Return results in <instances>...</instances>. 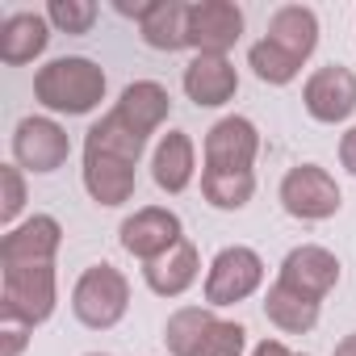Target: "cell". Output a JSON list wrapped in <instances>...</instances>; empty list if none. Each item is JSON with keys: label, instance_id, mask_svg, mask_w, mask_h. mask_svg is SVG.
Masks as SVG:
<instances>
[{"label": "cell", "instance_id": "obj_1", "mask_svg": "<svg viewBox=\"0 0 356 356\" xmlns=\"http://www.w3.org/2000/svg\"><path fill=\"white\" fill-rule=\"evenodd\" d=\"M105 88H109L105 67L88 55H59L34 72V101L47 113H63V118H84L101 109Z\"/></svg>", "mask_w": 356, "mask_h": 356}, {"label": "cell", "instance_id": "obj_2", "mask_svg": "<svg viewBox=\"0 0 356 356\" xmlns=\"http://www.w3.org/2000/svg\"><path fill=\"white\" fill-rule=\"evenodd\" d=\"M163 343L172 356H243L248 327L218 318L210 306H181L163 323Z\"/></svg>", "mask_w": 356, "mask_h": 356}, {"label": "cell", "instance_id": "obj_3", "mask_svg": "<svg viewBox=\"0 0 356 356\" xmlns=\"http://www.w3.org/2000/svg\"><path fill=\"white\" fill-rule=\"evenodd\" d=\"M59 306L55 264H9L0 268V318L42 327Z\"/></svg>", "mask_w": 356, "mask_h": 356}, {"label": "cell", "instance_id": "obj_4", "mask_svg": "<svg viewBox=\"0 0 356 356\" xmlns=\"http://www.w3.org/2000/svg\"><path fill=\"white\" fill-rule=\"evenodd\" d=\"M130 310V281L122 268H113L109 260L101 264H88L76 285H72V314L92 327V331H109L126 318Z\"/></svg>", "mask_w": 356, "mask_h": 356}, {"label": "cell", "instance_id": "obj_5", "mask_svg": "<svg viewBox=\"0 0 356 356\" xmlns=\"http://www.w3.org/2000/svg\"><path fill=\"white\" fill-rule=\"evenodd\" d=\"M260 285H264V260H260V252L235 243V248H222V252L210 260L202 298H206L210 310H222V306L248 302Z\"/></svg>", "mask_w": 356, "mask_h": 356}, {"label": "cell", "instance_id": "obj_6", "mask_svg": "<svg viewBox=\"0 0 356 356\" xmlns=\"http://www.w3.org/2000/svg\"><path fill=\"white\" fill-rule=\"evenodd\" d=\"M281 206L289 218H302V222H323V218H335L339 206H343V193L335 185V176L318 163H293L285 176H281V189H277Z\"/></svg>", "mask_w": 356, "mask_h": 356}, {"label": "cell", "instance_id": "obj_7", "mask_svg": "<svg viewBox=\"0 0 356 356\" xmlns=\"http://www.w3.org/2000/svg\"><path fill=\"white\" fill-rule=\"evenodd\" d=\"M67 155H72V138L55 118L30 113V118L17 122V130H13V163L22 172L51 176V172H59L67 163Z\"/></svg>", "mask_w": 356, "mask_h": 356}, {"label": "cell", "instance_id": "obj_8", "mask_svg": "<svg viewBox=\"0 0 356 356\" xmlns=\"http://www.w3.org/2000/svg\"><path fill=\"white\" fill-rule=\"evenodd\" d=\"M256 155H260V130L252 118L227 113L206 130V143H202L206 172H252Z\"/></svg>", "mask_w": 356, "mask_h": 356}, {"label": "cell", "instance_id": "obj_9", "mask_svg": "<svg viewBox=\"0 0 356 356\" xmlns=\"http://www.w3.org/2000/svg\"><path fill=\"white\" fill-rule=\"evenodd\" d=\"M302 105L314 122L323 126H339L356 113V72L343 63H327L314 67L302 84Z\"/></svg>", "mask_w": 356, "mask_h": 356}, {"label": "cell", "instance_id": "obj_10", "mask_svg": "<svg viewBox=\"0 0 356 356\" xmlns=\"http://www.w3.org/2000/svg\"><path fill=\"white\" fill-rule=\"evenodd\" d=\"M118 239H122V248L134 260L151 264V260H159L163 252H172L176 243L185 239V227H181V218H176L168 206H143V210H134L122 222Z\"/></svg>", "mask_w": 356, "mask_h": 356}, {"label": "cell", "instance_id": "obj_11", "mask_svg": "<svg viewBox=\"0 0 356 356\" xmlns=\"http://www.w3.org/2000/svg\"><path fill=\"white\" fill-rule=\"evenodd\" d=\"M243 38V9L231 0H193L189 5V47L197 55H227Z\"/></svg>", "mask_w": 356, "mask_h": 356}, {"label": "cell", "instance_id": "obj_12", "mask_svg": "<svg viewBox=\"0 0 356 356\" xmlns=\"http://www.w3.org/2000/svg\"><path fill=\"white\" fill-rule=\"evenodd\" d=\"M277 281L323 306V298L339 285V260H335V252H327V248H318V243H298V248L281 260Z\"/></svg>", "mask_w": 356, "mask_h": 356}, {"label": "cell", "instance_id": "obj_13", "mask_svg": "<svg viewBox=\"0 0 356 356\" xmlns=\"http://www.w3.org/2000/svg\"><path fill=\"white\" fill-rule=\"evenodd\" d=\"M63 248V227L51 214H34L26 222H17L13 231H5L0 239V268L9 264H55Z\"/></svg>", "mask_w": 356, "mask_h": 356}, {"label": "cell", "instance_id": "obj_14", "mask_svg": "<svg viewBox=\"0 0 356 356\" xmlns=\"http://www.w3.org/2000/svg\"><path fill=\"white\" fill-rule=\"evenodd\" d=\"M181 88L197 109H222L239 92V72L227 55H193L181 76Z\"/></svg>", "mask_w": 356, "mask_h": 356}, {"label": "cell", "instance_id": "obj_15", "mask_svg": "<svg viewBox=\"0 0 356 356\" xmlns=\"http://www.w3.org/2000/svg\"><path fill=\"white\" fill-rule=\"evenodd\" d=\"M134 185H138V163L84 151V189L97 206H105V210L126 206L134 197Z\"/></svg>", "mask_w": 356, "mask_h": 356}, {"label": "cell", "instance_id": "obj_16", "mask_svg": "<svg viewBox=\"0 0 356 356\" xmlns=\"http://www.w3.org/2000/svg\"><path fill=\"white\" fill-rule=\"evenodd\" d=\"M197 176V147L185 130H168L159 134L155 151H151V181L163 193H185Z\"/></svg>", "mask_w": 356, "mask_h": 356}, {"label": "cell", "instance_id": "obj_17", "mask_svg": "<svg viewBox=\"0 0 356 356\" xmlns=\"http://www.w3.org/2000/svg\"><path fill=\"white\" fill-rule=\"evenodd\" d=\"M197 277H202V256H197L193 239H181L159 260L143 264V281H147V289L155 298H181V293H189L197 285Z\"/></svg>", "mask_w": 356, "mask_h": 356}, {"label": "cell", "instance_id": "obj_18", "mask_svg": "<svg viewBox=\"0 0 356 356\" xmlns=\"http://www.w3.org/2000/svg\"><path fill=\"white\" fill-rule=\"evenodd\" d=\"M113 113H118L134 134L151 138V134L168 122V113H172V97H168V88H163L159 80H134V84L122 88Z\"/></svg>", "mask_w": 356, "mask_h": 356}, {"label": "cell", "instance_id": "obj_19", "mask_svg": "<svg viewBox=\"0 0 356 356\" xmlns=\"http://www.w3.org/2000/svg\"><path fill=\"white\" fill-rule=\"evenodd\" d=\"M51 47V22L47 13H9L0 22V59L9 67H22V63H34L42 51Z\"/></svg>", "mask_w": 356, "mask_h": 356}, {"label": "cell", "instance_id": "obj_20", "mask_svg": "<svg viewBox=\"0 0 356 356\" xmlns=\"http://www.w3.org/2000/svg\"><path fill=\"white\" fill-rule=\"evenodd\" d=\"M273 47H281L289 59H298V63H306L310 55H314V47H318V17H314V9H306V5H281L273 17H268V34H264Z\"/></svg>", "mask_w": 356, "mask_h": 356}, {"label": "cell", "instance_id": "obj_21", "mask_svg": "<svg viewBox=\"0 0 356 356\" xmlns=\"http://www.w3.org/2000/svg\"><path fill=\"white\" fill-rule=\"evenodd\" d=\"M138 34L151 51H185L189 47V5L185 0H151L147 17L138 22Z\"/></svg>", "mask_w": 356, "mask_h": 356}, {"label": "cell", "instance_id": "obj_22", "mask_svg": "<svg viewBox=\"0 0 356 356\" xmlns=\"http://www.w3.org/2000/svg\"><path fill=\"white\" fill-rule=\"evenodd\" d=\"M264 318H268L277 331H285V335H306V331L318 327V302H310V298H302L298 289L273 281V285L264 289Z\"/></svg>", "mask_w": 356, "mask_h": 356}, {"label": "cell", "instance_id": "obj_23", "mask_svg": "<svg viewBox=\"0 0 356 356\" xmlns=\"http://www.w3.org/2000/svg\"><path fill=\"white\" fill-rule=\"evenodd\" d=\"M84 151H97V155H113V159H126V163H138L143 159V151H147V138L143 134H134L113 109L101 118V122H92L88 126V134H84Z\"/></svg>", "mask_w": 356, "mask_h": 356}, {"label": "cell", "instance_id": "obj_24", "mask_svg": "<svg viewBox=\"0 0 356 356\" xmlns=\"http://www.w3.org/2000/svg\"><path fill=\"white\" fill-rule=\"evenodd\" d=\"M256 193V172H206L202 168V197L214 210H243Z\"/></svg>", "mask_w": 356, "mask_h": 356}, {"label": "cell", "instance_id": "obj_25", "mask_svg": "<svg viewBox=\"0 0 356 356\" xmlns=\"http://www.w3.org/2000/svg\"><path fill=\"white\" fill-rule=\"evenodd\" d=\"M248 67L256 72V80L260 84H273V88H281V84H293L298 80V72H302V63L298 59H289L281 47H273L268 38H260L252 51H248Z\"/></svg>", "mask_w": 356, "mask_h": 356}, {"label": "cell", "instance_id": "obj_26", "mask_svg": "<svg viewBox=\"0 0 356 356\" xmlns=\"http://www.w3.org/2000/svg\"><path fill=\"white\" fill-rule=\"evenodd\" d=\"M47 22L59 34H88L97 22V5L92 0H51L47 5Z\"/></svg>", "mask_w": 356, "mask_h": 356}, {"label": "cell", "instance_id": "obj_27", "mask_svg": "<svg viewBox=\"0 0 356 356\" xmlns=\"http://www.w3.org/2000/svg\"><path fill=\"white\" fill-rule=\"evenodd\" d=\"M0 185H5V197H0V222L13 231L22 210H26V172L17 163H5L0 168Z\"/></svg>", "mask_w": 356, "mask_h": 356}, {"label": "cell", "instance_id": "obj_28", "mask_svg": "<svg viewBox=\"0 0 356 356\" xmlns=\"http://www.w3.org/2000/svg\"><path fill=\"white\" fill-rule=\"evenodd\" d=\"M0 339H5V356H22V348L30 343V327H26V323L0 318Z\"/></svg>", "mask_w": 356, "mask_h": 356}, {"label": "cell", "instance_id": "obj_29", "mask_svg": "<svg viewBox=\"0 0 356 356\" xmlns=\"http://www.w3.org/2000/svg\"><path fill=\"white\" fill-rule=\"evenodd\" d=\"M339 163L356 176V126H348V130L339 134Z\"/></svg>", "mask_w": 356, "mask_h": 356}, {"label": "cell", "instance_id": "obj_30", "mask_svg": "<svg viewBox=\"0 0 356 356\" xmlns=\"http://www.w3.org/2000/svg\"><path fill=\"white\" fill-rule=\"evenodd\" d=\"M252 356H293V352H289L281 339H260V343L252 348Z\"/></svg>", "mask_w": 356, "mask_h": 356}, {"label": "cell", "instance_id": "obj_31", "mask_svg": "<svg viewBox=\"0 0 356 356\" xmlns=\"http://www.w3.org/2000/svg\"><path fill=\"white\" fill-rule=\"evenodd\" d=\"M331 356H356V331H352V335H343V339L331 348Z\"/></svg>", "mask_w": 356, "mask_h": 356}, {"label": "cell", "instance_id": "obj_32", "mask_svg": "<svg viewBox=\"0 0 356 356\" xmlns=\"http://www.w3.org/2000/svg\"><path fill=\"white\" fill-rule=\"evenodd\" d=\"M88 356H105V352H88Z\"/></svg>", "mask_w": 356, "mask_h": 356}, {"label": "cell", "instance_id": "obj_33", "mask_svg": "<svg viewBox=\"0 0 356 356\" xmlns=\"http://www.w3.org/2000/svg\"><path fill=\"white\" fill-rule=\"evenodd\" d=\"M293 356H298V352H293Z\"/></svg>", "mask_w": 356, "mask_h": 356}]
</instances>
